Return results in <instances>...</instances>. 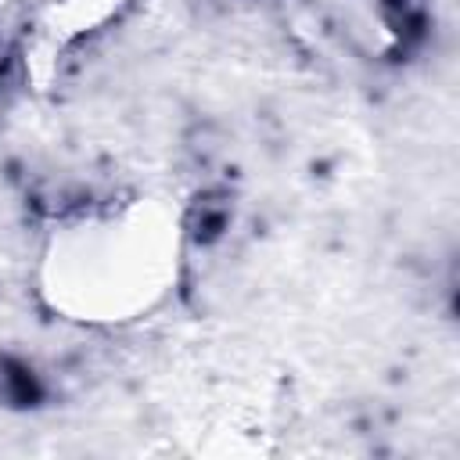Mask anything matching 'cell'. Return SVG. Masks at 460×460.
Masks as SVG:
<instances>
[{
    "instance_id": "1",
    "label": "cell",
    "mask_w": 460,
    "mask_h": 460,
    "mask_svg": "<svg viewBox=\"0 0 460 460\" xmlns=\"http://www.w3.org/2000/svg\"><path fill=\"white\" fill-rule=\"evenodd\" d=\"M40 399V385L29 367L14 359H0V402L7 406H32Z\"/></svg>"
}]
</instances>
